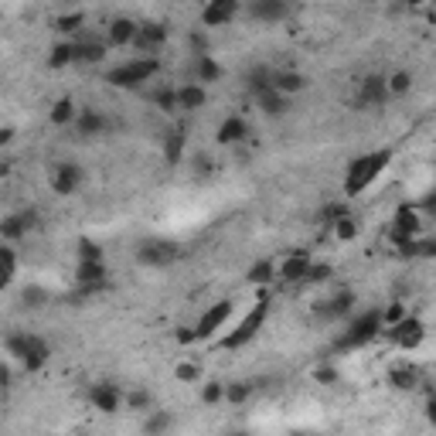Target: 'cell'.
<instances>
[{
	"mask_svg": "<svg viewBox=\"0 0 436 436\" xmlns=\"http://www.w3.org/2000/svg\"><path fill=\"white\" fill-rule=\"evenodd\" d=\"M389 164H392V151H389V147H385V151H372V153L355 157V160L348 164V174H344V194H348V198L365 194Z\"/></svg>",
	"mask_w": 436,
	"mask_h": 436,
	"instance_id": "obj_1",
	"label": "cell"
},
{
	"mask_svg": "<svg viewBox=\"0 0 436 436\" xmlns=\"http://www.w3.org/2000/svg\"><path fill=\"white\" fill-rule=\"evenodd\" d=\"M269 307H273V300H269V293L266 290H259V297H256V304L249 307V314L242 317V321L235 324L228 334H222L218 338V348H225V351H235V348H246L256 334H259V327L266 324V317H269Z\"/></svg>",
	"mask_w": 436,
	"mask_h": 436,
	"instance_id": "obj_2",
	"label": "cell"
},
{
	"mask_svg": "<svg viewBox=\"0 0 436 436\" xmlns=\"http://www.w3.org/2000/svg\"><path fill=\"white\" fill-rule=\"evenodd\" d=\"M157 72H160V61H157V58L153 55H136V58H130V61H123V65L110 69L106 82H110L113 89H140V86L151 82Z\"/></svg>",
	"mask_w": 436,
	"mask_h": 436,
	"instance_id": "obj_3",
	"label": "cell"
},
{
	"mask_svg": "<svg viewBox=\"0 0 436 436\" xmlns=\"http://www.w3.org/2000/svg\"><path fill=\"white\" fill-rule=\"evenodd\" d=\"M382 310H365V314H351L348 317V331H344L341 338L334 341L338 351H351V348H361V344L375 341L382 334Z\"/></svg>",
	"mask_w": 436,
	"mask_h": 436,
	"instance_id": "obj_4",
	"label": "cell"
},
{
	"mask_svg": "<svg viewBox=\"0 0 436 436\" xmlns=\"http://www.w3.org/2000/svg\"><path fill=\"white\" fill-rule=\"evenodd\" d=\"M4 348H7V355H11V358H18L28 372H38L41 365L48 361V355H52L48 341H45V338H38V334H28V331L11 334V338L4 341Z\"/></svg>",
	"mask_w": 436,
	"mask_h": 436,
	"instance_id": "obj_5",
	"label": "cell"
},
{
	"mask_svg": "<svg viewBox=\"0 0 436 436\" xmlns=\"http://www.w3.org/2000/svg\"><path fill=\"white\" fill-rule=\"evenodd\" d=\"M181 259V249L174 242H164V239H151V242H140L136 246V263L147 266V269H164Z\"/></svg>",
	"mask_w": 436,
	"mask_h": 436,
	"instance_id": "obj_6",
	"label": "cell"
},
{
	"mask_svg": "<svg viewBox=\"0 0 436 436\" xmlns=\"http://www.w3.org/2000/svg\"><path fill=\"white\" fill-rule=\"evenodd\" d=\"M385 331V338L389 341H396L402 351H413V348H419V344L426 341V324L419 321V317H402L399 324H392V327H382Z\"/></svg>",
	"mask_w": 436,
	"mask_h": 436,
	"instance_id": "obj_7",
	"label": "cell"
},
{
	"mask_svg": "<svg viewBox=\"0 0 436 436\" xmlns=\"http://www.w3.org/2000/svg\"><path fill=\"white\" fill-rule=\"evenodd\" d=\"M76 280L82 286V293H99L110 286V273H106V263L102 259H78Z\"/></svg>",
	"mask_w": 436,
	"mask_h": 436,
	"instance_id": "obj_8",
	"label": "cell"
},
{
	"mask_svg": "<svg viewBox=\"0 0 436 436\" xmlns=\"http://www.w3.org/2000/svg\"><path fill=\"white\" fill-rule=\"evenodd\" d=\"M232 300H218V304H211L201 317H198V324H194V334H198V341H208V338H215V331L218 327H225L228 314H232Z\"/></svg>",
	"mask_w": 436,
	"mask_h": 436,
	"instance_id": "obj_9",
	"label": "cell"
},
{
	"mask_svg": "<svg viewBox=\"0 0 436 436\" xmlns=\"http://www.w3.org/2000/svg\"><path fill=\"white\" fill-rule=\"evenodd\" d=\"M35 228H38V208H28L7 215L0 225V235H4V242H18V239H28V232H35Z\"/></svg>",
	"mask_w": 436,
	"mask_h": 436,
	"instance_id": "obj_10",
	"label": "cell"
},
{
	"mask_svg": "<svg viewBox=\"0 0 436 436\" xmlns=\"http://www.w3.org/2000/svg\"><path fill=\"white\" fill-rule=\"evenodd\" d=\"M82 181H86V171L72 164V160H65V164H55V171H52V191L61 194V198H69V194H76L82 188Z\"/></svg>",
	"mask_w": 436,
	"mask_h": 436,
	"instance_id": "obj_11",
	"label": "cell"
},
{
	"mask_svg": "<svg viewBox=\"0 0 436 436\" xmlns=\"http://www.w3.org/2000/svg\"><path fill=\"white\" fill-rule=\"evenodd\" d=\"M164 45H167V24H160V20H143L140 31H136L133 48H136L140 55H153V52L164 48Z\"/></svg>",
	"mask_w": 436,
	"mask_h": 436,
	"instance_id": "obj_12",
	"label": "cell"
},
{
	"mask_svg": "<svg viewBox=\"0 0 436 436\" xmlns=\"http://www.w3.org/2000/svg\"><path fill=\"white\" fill-rule=\"evenodd\" d=\"M239 7H242L239 0H208L201 11V20H205V28H225L239 18Z\"/></svg>",
	"mask_w": 436,
	"mask_h": 436,
	"instance_id": "obj_13",
	"label": "cell"
},
{
	"mask_svg": "<svg viewBox=\"0 0 436 436\" xmlns=\"http://www.w3.org/2000/svg\"><path fill=\"white\" fill-rule=\"evenodd\" d=\"M246 14L263 20V24H280L290 14V0H249Z\"/></svg>",
	"mask_w": 436,
	"mask_h": 436,
	"instance_id": "obj_14",
	"label": "cell"
},
{
	"mask_svg": "<svg viewBox=\"0 0 436 436\" xmlns=\"http://www.w3.org/2000/svg\"><path fill=\"white\" fill-rule=\"evenodd\" d=\"M389 78L379 76V72H372V76L361 78L358 86V106H382L385 99H389Z\"/></svg>",
	"mask_w": 436,
	"mask_h": 436,
	"instance_id": "obj_15",
	"label": "cell"
},
{
	"mask_svg": "<svg viewBox=\"0 0 436 436\" xmlns=\"http://www.w3.org/2000/svg\"><path fill=\"white\" fill-rule=\"evenodd\" d=\"M249 136V123L242 119L239 113L225 116L222 123H218V130H215V140H218V147H235V143H242Z\"/></svg>",
	"mask_w": 436,
	"mask_h": 436,
	"instance_id": "obj_16",
	"label": "cell"
},
{
	"mask_svg": "<svg viewBox=\"0 0 436 436\" xmlns=\"http://www.w3.org/2000/svg\"><path fill=\"white\" fill-rule=\"evenodd\" d=\"M310 256L307 252H293V256H286L283 263L276 266V276L283 280V283H307V273H310Z\"/></svg>",
	"mask_w": 436,
	"mask_h": 436,
	"instance_id": "obj_17",
	"label": "cell"
},
{
	"mask_svg": "<svg viewBox=\"0 0 436 436\" xmlns=\"http://www.w3.org/2000/svg\"><path fill=\"white\" fill-rule=\"evenodd\" d=\"M89 402H93V409H99V413H116L123 396H119V389H116L113 382H95L93 389H89Z\"/></svg>",
	"mask_w": 436,
	"mask_h": 436,
	"instance_id": "obj_18",
	"label": "cell"
},
{
	"mask_svg": "<svg viewBox=\"0 0 436 436\" xmlns=\"http://www.w3.org/2000/svg\"><path fill=\"white\" fill-rule=\"evenodd\" d=\"M136 31H140V24L130 18H116L110 20V31H106V41H110V48H133V41H136Z\"/></svg>",
	"mask_w": 436,
	"mask_h": 436,
	"instance_id": "obj_19",
	"label": "cell"
},
{
	"mask_svg": "<svg viewBox=\"0 0 436 436\" xmlns=\"http://www.w3.org/2000/svg\"><path fill=\"white\" fill-rule=\"evenodd\" d=\"M76 130L82 133L86 140H93V136H102V133L110 130V119L99 113V110L86 106V110H78V116H76Z\"/></svg>",
	"mask_w": 436,
	"mask_h": 436,
	"instance_id": "obj_20",
	"label": "cell"
},
{
	"mask_svg": "<svg viewBox=\"0 0 436 436\" xmlns=\"http://www.w3.org/2000/svg\"><path fill=\"white\" fill-rule=\"evenodd\" d=\"M351 314H355V293H351V290L334 293V297L321 307V317H327V321H348Z\"/></svg>",
	"mask_w": 436,
	"mask_h": 436,
	"instance_id": "obj_21",
	"label": "cell"
},
{
	"mask_svg": "<svg viewBox=\"0 0 436 436\" xmlns=\"http://www.w3.org/2000/svg\"><path fill=\"white\" fill-rule=\"evenodd\" d=\"M184 143H188V126L177 123V126L164 136V160H167V167H177V164H181V157H184Z\"/></svg>",
	"mask_w": 436,
	"mask_h": 436,
	"instance_id": "obj_22",
	"label": "cell"
},
{
	"mask_svg": "<svg viewBox=\"0 0 436 436\" xmlns=\"http://www.w3.org/2000/svg\"><path fill=\"white\" fill-rule=\"evenodd\" d=\"M205 102H208V93H205V86H201V82H188V86H181V89H177V106H181L184 113L201 110Z\"/></svg>",
	"mask_w": 436,
	"mask_h": 436,
	"instance_id": "obj_23",
	"label": "cell"
},
{
	"mask_svg": "<svg viewBox=\"0 0 436 436\" xmlns=\"http://www.w3.org/2000/svg\"><path fill=\"white\" fill-rule=\"evenodd\" d=\"M252 99L259 102V110H263L266 116H283L286 110H290V106H286V99H290V95H283L280 89H276V86L263 89V93H259V95H252Z\"/></svg>",
	"mask_w": 436,
	"mask_h": 436,
	"instance_id": "obj_24",
	"label": "cell"
},
{
	"mask_svg": "<svg viewBox=\"0 0 436 436\" xmlns=\"http://www.w3.org/2000/svg\"><path fill=\"white\" fill-rule=\"evenodd\" d=\"M419 225H423L419 211L413 208V205H399L396 215H392V228L406 232V235H419Z\"/></svg>",
	"mask_w": 436,
	"mask_h": 436,
	"instance_id": "obj_25",
	"label": "cell"
},
{
	"mask_svg": "<svg viewBox=\"0 0 436 436\" xmlns=\"http://www.w3.org/2000/svg\"><path fill=\"white\" fill-rule=\"evenodd\" d=\"M106 58V41H93V38H78L76 41V61H86V65H95Z\"/></svg>",
	"mask_w": 436,
	"mask_h": 436,
	"instance_id": "obj_26",
	"label": "cell"
},
{
	"mask_svg": "<svg viewBox=\"0 0 436 436\" xmlns=\"http://www.w3.org/2000/svg\"><path fill=\"white\" fill-rule=\"evenodd\" d=\"M273 86L283 95H297L307 89V76L304 72H273Z\"/></svg>",
	"mask_w": 436,
	"mask_h": 436,
	"instance_id": "obj_27",
	"label": "cell"
},
{
	"mask_svg": "<svg viewBox=\"0 0 436 436\" xmlns=\"http://www.w3.org/2000/svg\"><path fill=\"white\" fill-rule=\"evenodd\" d=\"M218 78H222V65H218L211 55L201 52V55L194 58V82L205 86V82H218Z\"/></svg>",
	"mask_w": 436,
	"mask_h": 436,
	"instance_id": "obj_28",
	"label": "cell"
},
{
	"mask_svg": "<svg viewBox=\"0 0 436 436\" xmlns=\"http://www.w3.org/2000/svg\"><path fill=\"white\" fill-rule=\"evenodd\" d=\"M389 382H392V389H399V392H409V389L419 385V372L409 368V365H396V368H389Z\"/></svg>",
	"mask_w": 436,
	"mask_h": 436,
	"instance_id": "obj_29",
	"label": "cell"
},
{
	"mask_svg": "<svg viewBox=\"0 0 436 436\" xmlns=\"http://www.w3.org/2000/svg\"><path fill=\"white\" fill-rule=\"evenodd\" d=\"M72 61H76V41L52 45V52H48V65H52V69H65V65H72Z\"/></svg>",
	"mask_w": 436,
	"mask_h": 436,
	"instance_id": "obj_30",
	"label": "cell"
},
{
	"mask_svg": "<svg viewBox=\"0 0 436 436\" xmlns=\"http://www.w3.org/2000/svg\"><path fill=\"white\" fill-rule=\"evenodd\" d=\"M358 232H361V225H358V218H355L351 211H348L344 218L334 222V239H338V242H351V239H358Z\"/></svg>",
	"mask_w": 436,
	"mask_h": 436,
	"instance_id": "obj_31",
	"label": "cell"
},
{
	"mask_svg": "<svg viewBox=\"0 0 436 436\" xmlns=\"http://www.w3.org/2000/svg\"><path fill=\"white\" fill-rule=\"evenodd\" d=\"M273 86V69H266V65H259V69H252L249 72V78H246V89L252 95H259L263 89H269Z\"/></svg>",
	"mask_w": 436,
	"mask_h": 436,
	"instance_id": "obj_32",
	"label": "cell"
},
{
	"mask_svg": "<svg viewBox=\"0 0 436 436\" xmlns=\"http://www.w3.org/2000/svg\"><path fill=\"white\" fill-rule=\"evenodd\" d=\"M273 276H276V269H273V263H269V259H259V263L246 273V280H249V283H256V286L273 283Z\"/></svg>",
	"mask_w": 436,
	"mask_h": 436,
	"instance_id": "obj_33",
	"label": "cell"
},
{
	"mask_svg": "<svg viewBox=\"0 0 436 436\" xmlns=\"http://www.w3.org/2000/svg\"><path fill=\"white\" fill-rule=\"evenodd\" d=\"M0 263H4V276H0V283L11 286L14 283V276H18V256H14V249L11 246H0Z\"/></svg>",
	"mask_w": 436,
	"mask_h": 436,
	"instance_id": "obj_34",
	"label": "cell"
},
{
	"mask_svg": "<svg viewBox=\"0 0 436 436\" xmlns=\"http://www.w3.org/2000/svg\"><path fill=\"white\" fill-rule=\"evenodd\" d=\"M76 102H72V99H58L55 106H52V123H55V126H65V123H72V119H76Z\"/></svg>",
	"mask_w": 436,
	"mask_h": 436,
	"instance_id": "obj_35",
	"label": "cell"
},
{
	"mask_svg": "<svg viewBox=\"0 0 436 436\" xmlns=\"http://www.w3.org/2000/svg\"><path fill=\"white\" fill-rule=\"evenodd\" d=\"M249 396H252V385H249V382H228L225 385L228 406H242V402H249Z\"/></svg>",
	"mask_w": 436,
	"mask_h": 436,
	"instance_id": "obj_36",
	"label": "cell"
},
{
	"mask_svg": "<svg viewBox=\"0 0 436 436\" xmlns=\"http://www.w3.org/2000/svg\"><path fill=\"white\" fill-rule=\"evenodd\" d=\"M78 28H86V14H82V11H72V14L55 18V31H61V35H76Z\"/></svg>",
	"mask_w": 436,
	"mask_h": 436,
	"instance_id": "obj_37",
	"label": "cell"
},
{
	"mask_svg": "<svg viewBox=\"0 0 436 436\" xmlns=\"http://www.w3.org/2000/svg\"><path fill=\"white\" fill-rule=\"evenodd\" d=\"M225 385L228 382H205V385H201V402H205V406L225 402Z\"/></svg>",
	"mask_w": 436,
	"mask_h": 436,
	"instance_id": "obj_38",
	"label": "cell"
},
{
	"mask_svg": "<svg viewBox=\"0 0 436 436\" xmlns=\"http://www.w3.org/2000/svg\"><path fill=\"white\" fill-rule=\"evenodd\" d=\"M174 426V416L171 413H164V409H157L147 423H143V433H164V430H171Z\"/></svg>",
	"mask_w": 436,
	"mask_h": 436,
	"instance_id": "obj_39",
	"label": "cell"
},
{
	"mask_svg": "<svg viewBox=\"0 0 436 436\" xmlns=\"http://www.w3.org/2000/svg\"><path fill=\"white\" fill-rule=\"evenodd\" d=\"M153 102L164 110V113H177L181 106H177V89H160V93H153Z\"/></svg>",
	"mask_w": 436,
	"mask_h": 436,
	"instance_id": "obj_40",
	"label": "cell"
},
{
	"mask_svg": "<svg viewBox=\"0 0 436 436\" xmlns=\"http://www.w3.org/2000/svg\"><path fill=\"white\" fill-rule=\"evenodd\" d=\"M409 89H413V76L409 72H396V76L389 78V93L392 95H406Z\"/></svg>",
	"mask_w": 436,
	"mask_h": 436,
	"instance_id": "obj_41",
	"label": "cell"
},
{
	"mask_svg": "<svg viewBox=\"0 0 436 436\" xmlns=\"http://www.w3.org/2000/svg\"><path fill=\"white\" fill-rule=\"evenodd\" d=\"M174 375H177V382H198L201 379V365H194V361H181V365L174 368Z\"/></svg>",
	"mask_w": 436,
	"mask_h": 436,
	"instance_id": "obj_42",
	"label": "cell"
},
{
	"mask_svg": "<svg viewBox=\"0 0 436 436\" xmlns=\"http://www.w3.org/2000/svg\"><path fill=\"white\" fill-rule=\"evenodd\" d=\"M402 317H406V304H402V300H396V304H389L385 310H382V324H385V327L399 324Z\"/></svg>",
	"mask_w": 436,
	"mask_h": 436,
	"instance_id": "obj_43",
	"label": "cell"
},
{
	"mask_svg": "<svg viewBox=\"0 0 436 436\" xmlns=\"http://www.w3.org/2000/svg\"><path fill=\"white\" fill-rule=\"evenodd\" d=\"M321 215H324V225H327V228H334V222H338V218H344V215H348V205H344V201H341V205L334 201V205H327V208H324Z\"/></svg>",
	"mask_w": 436,
	"mask_h": 436,
	"instance_id": "obj_44",
	"label": "cell"
},
{
	"mask_svg": "<svg viewBox=\"0 0 436 436\" xmlns=\"http://www.w3.org/2000/svg\"><path fill=\"white\" fill-rule=\"evenodd\" d=\"M76 252H78V259H102V249H99V242H93V239H82Z\"/></svg>",
	"mask_w": 436,
	"mask_h": 436,
	"instance_id": "obj_45",
	"label": "cell"
},
{
	"mask_svg": "<svg viewBox=\"0 0 436 436\" xmlns=\"http://www.w3.org/2000/svg\"><path fill=\"white\" fill-rule=\"evenodd\" d=\"M416 259H436V239H416Z\"/></svg>",
	"mask_w": 436,
	"mask_h": 436,
	"instance_id": "obj_46",
	"label": "cell"
},
{
	"mask_svg": "<svg viewBox=\"0 0 436 436\" xmlns=\"http://www.w3.org/2000/svg\"><path fill=\"white\" fill-rule=\"evenodd\" d=\"M126 402H130V409H151V392H143V389H140V392H130Z\"/></svg>",
	"mask_w": 436,
	"mask_h": 436,
	"instance_id": "obj_47",
	"label": "cell"
},
{
	"mask_svg": "<svg viewBox=\"0 0 436 436\" xmlns=\"http://www.w3.org/2000/svg\"><path fill=\"white\" fill-rule=\"evenodd\" d=\"M331 276V266H310V273H307V283H321Z\"/></svg>",
	"mask_w": 436,
	"mask_h": 436,
	"instance_id": "obj_48",
	"label": "cell"
},
{
	"mask_svg": "<svg viewBox=\"0 0 436 436\" xmlns=\"http://www.w3.org/2000/svg\"><path fill=\"white\" fill-rule=\"evenodd\" d=\"M194 171H198V174H211V157L198 153V157H194Z\"/></svg>",
	"mask_w": 436,
	"mask_h": 436,
	"instance_id": "obj_49",
	"label": "cell"
},
{
	"mask_svg": "<svg viewBox=\"0 0 436 436\" xmlns=\"http://www.w3.org/2000/svg\"><path fill=\"white\" fill-rule=\"evenodd\" d=\"M423 211H426V215H436V191L423 198Z\"/></svg>",
	"mask_w": 436,
	"mask_h": 436,
	"instance_id": "obj_50",
	"label": "cell"
},
{
	"mask_svg": "<svg viewBox=\"0 0 436 436\" xmlns=\"http://www.w3.org/2000/svg\"><path fill=\"white\" fill-rule=\"evenodd\" d=\"M41 297H45V293H41V290H28V293H24V304L38 307V304H41Z\"/></svg>",
	"mask_w": 436,
	"mask_h": 436,
	"instance_id": "obj_51",
	"label": "cell"
},
{
	"mask_svg": "<svg viewBox=\"0 0 436 436\" xmlns=\"http://www.w3.org/2000/svg\"><path fill=\"white\" fill-rule=\"evenodd\" d=\"M426 419L436 426V396H430V402H426Z\"/></svg>",
	"mask_w": 436,
	"mask_h": 436,
	"instance_id": "obj_52",
	"label": "cell"
},
{
	"mask_svg": "<svg viewBox=\"0 0 436 436\" xmlns=\"http://www.w3.org/2000/svg\"><path fill=\"white\" fill-rule=\"evenodd\" d=\"M14 140V130L11 126H4V133H0V143H11Z\"/></svg>",
	"mask_w": 436,
	"mask_h": 436,
	"instance_id": "obj_53",
	"label": "cell"
},
{
	"mask_svg": "<svg viewBox=\"0 0 436 436\" xmlns=\"http://www.w3.org/2000/svg\"><path fill=\"white\" fill-rule=\"evenodd\" d=\"M317 379H321V382H334V379H338V375H334V368H327V372H321Z\"/></svg>",
	"mask_w": 436,
	"mask_h": 436,
	"instance_id": "obj_54",
	"label": "cell"
},
{
	"mask_svg": "<svg viewBox=\"0 0 436 436\" xmlns=\"http://www.w3.org/2000/svg\"><path fill=\"white\" fill-rule=\"evenodd\" d=\"M402 4H413V7H416V4H426V0H402Z\"/></svg>",
	"mask_w": 436,
	"mask_h": 436,
	"instance_id": "obj_55",
	"label": "cell"
}]
</instances>
